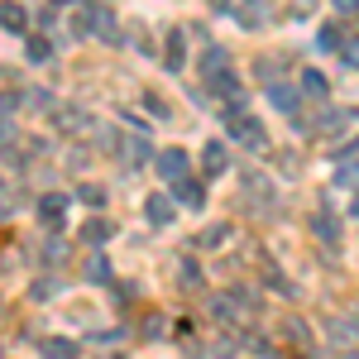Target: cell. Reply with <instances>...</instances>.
Instances as JSON below:
<instances>
[{
    "instance_id": "obj_9",
    "label": "cell",
    "mask_w": 359,
    "mask_h": 359,
    "mask_svg": "<svg viewBox=\"0 0 359 359\" xmlns=\"http://www.w3.org/2000/svg\"><path fill=\"white\" fill-rule=\"evenodd\" d=\"M225 168H230V154H225V139H211V144L201 149V172H206V177H221Z\"/></svg>"
},
{
    "instance_id": "obj_8",
    "label": "cell",
    "mask_w": 359,
    "mask_h": 359,
    "mask_svg": "<svg viewBox=\"0 0 359 359\" xmlns=\"http://www.w3.org/2000/svg\"><path fill=\"white\" fill-rule=\"evenodd\" d=\"M206 86L216 91V101H225V106H235V111L245 106V86H240L235 72H225V77H216V82H206Z\"/></svg>"
},
{
    "instance_id": "obj_14",
    "label": "cell",
    "mask_w": 359,
    "mask_h": 359,
    "mask_svg": "<svg viewBox=\"0 0 359 359\" xmlns=\"http://www.w3.org/2000/svg\"><path fill=\"white\" fill-rule=\"evenodd\" d=\"M29 25V10L20 0H0V29H10V34H25Z\"/></svg>"
},
{
    "instance_id": "obj_17",
    "label": "cell",
    "mask_w": 359,
    "mask_h": 359,
    "mask_svg": "<svg viewBox=\"0 0 359 359\" xmlns=\"http://www.w3.org/2000/svg\"><path fill=\"white\" fill-rule=\"evenodd\" d=\"M91 34L106 39V43H120V25H115V15L106 10V5H96V25H91Z\"/></svg>"
},
{
    "instance_id": "obj_24",
    "label": "cell",
    "mask_w": 359,
    "mask_h": 359,
    "mask_svg": "<svg viewBox=\"0 0 359 359\" xmlns=\"http://www.w3.org/2000/svg\"><path fill=\"white\" fill-rule=\"evenodd\" d=\"M86 283H111V264H106V254H91V259H86Z\"/></svg>"
},
{
    "instance_id": "obj_42",
    "label": "cell",
    "mask_w": 359,
    "mask_h": 359,
    "mask_svg": "<svg viewBox=\"0 0 359 359\" xmlns=\"http://www.w3.org/2000/svg\"><path fill=\"white\" fill-rule=\"evenodd\" d=\"M48 5H77V0H48Z\"/></svg>"
},
{
    "instance_id": "obj_39",
    "label": "cell",
    "mask_w": 359,
    "mask_h": 359,
    "mask_svg": "<svg viewBox=\"0 0 359 359\" xmlns=\"http://www.w3.org/2000/svg\"><path fill=\"white\" fill-rule=\"evenodd\" d=\"M10 139H15V125H10V120H0V144H10Z\"/></svg>"
},
{
    "instance_id": "obj_34",
    "label": "cell",
    "mask_w": 359,
    "mask_h": 359,
    "mask_svg": "<svg viewBox=\"0 0 359 359\" xmlns=\"http://www.w3.org/2000/svg\"><path fill=\"white\" fill-rule=\"evenodd\" d=\"M144 335H149V340H163V335H168V321H163V316H149V321H144Z\"/></svg>"
},
{
    "instance_id": "obj_26",
    "label": "cell",
    "mask_w": 359,
    "mask_h": 359,
    "mask_svg": "<svg viewBox=\"0 0 359 359\" xmlns=\"http://www.w3.org/2000/svg\"><path fill=\"white\" fill-rule=\"evenodd\" d=\"M77 201H86V206H106V187H101V182H82V187H77Z\"/></svg>"
},
{
    "instance_id": "obj_41",
    "label": "cell",
    "mask_w": 359,
    "mask_h": 359,
    "mask_svg": "<svg viewBox=\"0 0 359 359\" xmlns=\"http://www.w3.org/2000/svg\"><path fill=\"white\" fill-rule=\"evenodd\" d=\"M350 216H355V221H359V196H355V206H350Z\"/></svg>"
},
{
    "instance_id": "obj_2",
    "label": "cell",
    "mask_w": 359,
    "mask_h": 359,
    "mask_svg": "<svg viewBox=\"0 0 359 359\" xmlns=\"http://www.w3.org/2000/svg\"><path fill=\"white\" fill-rule=\"evenodd\" d=\"M154 172L168 177V182L187 177V149H158V154H154Z\"/></svg>"
},
{
    "instance_id": "obj_1",
    "label": "cell",
    "mask_w": 359,
    "mask_h": 359,
    "mask_svg": "<svg viewBox=\"0 0 359 359\" xmlns=\"http://www.w3.org/2000/svg\"><path fill=\"white\" fill-rule=\"evenodd\" d=\"M225 130H230V139H235V144H245V149H254V154H264V149H269V135H264V125H259L254 115H245V111L230 115V125H225Z\"/></svg>"
},
{
    "instance_id": "obj_27",
    "label": "cell",
    "mask_w": 359,
    "mask_h": 359,
    "mask_svg": "<svg viewBox=\"0 0 359 359\" xmlns=\"http://www.w3.org/2000/svg\"><path fill=\"white\" fill-rule=\"evenodd\" d=\"M264 283H269V287H273L278 297H297V287H292V283H287V278L278 273V269H269V273H264Z\"/></svg>"
},
{
    "instance_id": "obj_36",
    "label": "cell",
    "mask_w": 359,
    "mask_h": 359,
    "mask_svg": "<svg viewBox=\"0 0 359 359\" xmlns=\"http://www.w3.org/2000/svg\"><path fill=\"white\" fill-rule=\"evenodd\" d=\"M62 254H67V249H62V240H48V249H43V259H48V264H57Z\"/></svg>"
},
{
    "instance_id": "obj_38",
    "label": "cell",
    "mask_w": 359,
    "mask_h": 359,
    "mask_svg": "<svg viewBox=\"0 0 359 359\" xmlns=\"http://www.w3.org/2000/svg\"><path fill=\"white\" fill-rule=\"evenodd\" d=\"M335 10L340 15H359V0H335Z\"/></svg>"
},
{
    "instance_id": "obj_12",
    "label": "cell",
    "mask_w": 359,
    "mask_h": 359,
    "mask_svg": "<svg viewBox=\"0 0 359 359\" xmlns=\"http://www.w3.org/2000/svg\"><path fill=\"white\" fill-rule=\"evenodd\" d=\"M225 72H230V53L211 43V48L201 53V77H206V82H216V77H225Z\"/></svg>"
},
{
    "instance_id": "obj_19",
    "label": "cell",
    "mask_w": 359,
    "mask_h": 359,
    "mask_svg": "<svg viewBox=\"0 0 359 359\" xmlns=\"http://www.w3.org/2000/svg\"><path fill=\"white\" fill-rule=\"evenodd\" d=\"M235 15H240V25H245V29H264V25H269V15H273V10H269L264 0H249L245 10H235Z\"/></svg>"
},
{
    "instance_id": "obj_29",
    "label": "cell",
    "mask_w": 359,
    "mask_h": 359,
    "mask_svg": "<svg viewBox=\"0 0 359 359\" xmlns=\"http://www.w3.org/2000/svg\"><path fill=\"white\" fill-rule=\"evenodd\" d=\"M283 335H287V340H297V345H306V340H311V331H306L297 316H287V321H283Z\"/></svg>"
},
{
    "instance_id": "obj_18",
    "label": "cell",
    "mask_w": 359,
    "mask_h": 359,
    "mask_svg": "<svg viewBox=\"0 0 359 359\" xmlns=\"http://www.w3.org/2000/svg\"><path fill=\"white\" fill-rule=\"evenodd\" d=\"M311 235L326 240V245H335V240H340V221H335L331 211H316V216H311Z\"/></svg>"
},
{
    "instance_id": "obj_37",
    "label": "cell",
    "mask_w": 359,
    "mask_h": 359,
    "mask_svg": "<svg viewBox=\"0 0 359 359\" xmlns=\"http://www.w3.org/2000/svg\"><path fill=\"white\" fill-rule=\"evenodd\" d=\"M216 359H235V340H216V350H211Z\"/></svg>"
},
{
    "instance_id": "obj_22",
    "label": "cell",
    "mask_w": 359,
    "mask_h": 359,
    "mask_svg": "<svg viewBox=\"0 0 359 359\" xmlns=\"http://www.w3.org/2000/svg\"><path fill=\"white\" fill-rule=\"evenodd\" d=\"M57 292H62L57 278H34V283H29V297H34V302H48V297H57Z\"/></svg>"
},
{
    "instance_id": "obj_31",
    "label": "cell",
    "mask_w": 359,
    "mask_h": 359,
    "mask_svg": "<svg viewBox=\"0 0 359 359\" xmlns=\"http://www.w3.org/2000/svg\"><path fill=\"white\" fill-rule=\"evenodd\" d=\"M25 106H29V111H53V96L39 86V91H29V96H25Z\"/></svg>"
},
{
    "instance_id": "obj_13",
    "label": "cell",
    "mask_w": 359,
    "mask_h": 359,
    "mask_svg": "<svg viewBox=\"0 0 359 359\" xmlns=\"http://www.w3.org/2000/svg\"><path fill=\"white\" fill-rule=\"evenodd\" d=\"M39 355L43 359H77V340H67V335H43V340H39Z\"/></svg>"
},
{
    "instance_id": "obj_15",
    "label": "cell",
    "mask_w": 359,
    "mask_h": 359,
    "mask_svg": "<svg viewBox=\"0 0 359 359\" xmlns=\"http://www.w3.org/2000/svg\"><path fill=\"white\" fill-rule=\"evenodd\" d=\"M206 311H211V321H216V326H235V316H240V306H235V297H230V292L211 297V306H206Z\"/></svg>"
},
{
    "instance_id": "obj_3",
    "label": "cell",
    "mask_w": 359,
    "mask_h": 359,
    "mask_svg": "<svg viewBox=\"0 0 359 359\" xmlns=\"http://www.w3.org/2000/svg\"><path fill=\"white\" fill-rule=\"evenodd\" d=\"M172 201L187 206V211H201V206H206V182H196V177H177V182H172Z\"/></svg>"
},
{
    "instance_id": "obj_32",
    "label": "cell",
    "mask_w": 359,
    "mask_h": 359,
    "mask_svg": "<svg viewBox=\"0 0 359 359\" xmlns=\"http://www.w3.org/2000/svg\"><path fill=\"white\" fill-rule=\"evenodd\" d=\"M316 48H321V53L340 48V29H321V34H316Z\"/></svg>"
},
{
    "instance_id": "obj_21",
    "label": "cell",
    "mask_w": 359,
    "mask_h": 359,
    "mask_svg": "<svg viewBox=\"0 0 359 359\" xmlns=\"http://www.w3.org/2000/svg\"><path fill=\"white\" fill-rule=\"evenodd\" d=\"M230 240H235V230H230V225H211V230H201V240H196V245H201V249H225Z\"/></svg>"
},
{
    "instance_id": "obj_40",
    "label": "cell",
    "mask_w": 359,
    "mask_h": 359,
    "mask_svg": "<svg viewBox=\"0 0 359 359\" xmlns=\"http://www.w3.org/2000/svg\"><path fill=\"white\" fill-rule=\"evenodd\" d=\"M5 216H15V206H10V196H0V221H5Z\"/></svg>"
},
{
    "instance_id": "obj_20",
    "label": "cell",
    "mask_w": 359,
    "mask_h": 359,
    "mask_svg": "<svg viewBox=\"0 0 359 359\" xmlns=\"http://www.w3.org/2000/svg\"><path fill=\"white\" fill-rule=\"evenodd\" d=\"M53 120L62 125V130H67V135H77L82 125H91V115H86V111H72V106H57V111H53Z\"/></svg>"
},
{
    "instance_id": "obj_23",
    "label": "cell",
    "mask_w": 359,
    "mask_h": 359,
    "mask_svg": "<svg viewBox=\"0 0 359 359\" xmlns=\"http://www.w3.org/2000/svg\"><path fill=\"white\" fill-rule=\"evenodd\" d=\"M326 91H331V86H326V77H321V72H302V96L326 101Z\"/></svg>"
},
{
    "instance_id": "obj_43",
    "label": "cell",
    "mask_w": 359,
    "mask_h": 359,
    "mask_svg": "<svg viewBox=\"0 0 359 359\" xmlns=\"http://www.w3.org/2000/svg\"><path fill=\"white\" fill-rule=\"evenodd\" d=\"M345 359H359V350H350V355H345Z\"/></svg>"
},
{
    "instance_id": "obj_4",
    "label": "cell",
    "mask_w": 359,
    "mask_h": 359,
    "mask_svg": "<svg viewBox=\"0 0 359 359\" xmlns=\"http://www.w3.org/2000/svg\"><path fill=\"white\" fill-rule=\"evenodd\" d=\"M240 177H245V192H249V201H254V211H269V206H273V182L259 177L254 168H245Z\"/></svg>"
},
{
    "instance_id": "obj_10",
    "label": "cell",
    "mask_w": 359,
    "mask_h": 359,
    "mask_svg": "<svg viewBox=\"0 0 359 359\" xmlns=\"http://www.w3.org/2000/svg\"><path fill=\"white\" fill-rule=\"evenodd\" d=\"M62 216H67V196L62 192H43L39 196V221L43 225H62Z\"/></svg>"
},
{
    "instance_id": "obj_28",
    "label": "cell",
    "mask_w": 359,
    "mask_h": 359,
    "mask_svg": "<svg viewBox=\"0 0 359 359\" xmlns=\"http://www.w3.org/2000/svg\"><path fill=\"white\" fill-rule=\"evenodd\" d=\"M177 283H182V287H201V269H196L192 259H182V264H177Z\"/></svg>"
},
{
    "instance_id": "obj_16",
    "label": "cell",
    "mask_w": 359,
    "mask_h": 359,
    "mask_svg": "<svg viewBox=\"0 0 359 359\" xmlns=\"http://www.w3.org/2000/svg\"><path fill=\"white\" fill-rule=\"evenodd\" d=\"M77 235H82V245H96V249H101V245H106V240L115 235V225H111V221H101V216H91V221H86Z\"/></svg>"
},
{
    "instance_id": "obj_7",
    "label": "cell",
    "mask_w": 359,
    "mask_h": 359,
    "mask_svg": "<svg viewBox=\"0 0 359 359\" xmlns=\"http://www.w3.org/2000/svg\"><path fill=\"white\" fill-rule=\"evenodd\" d=\"M115 158L135 172V168H144L149 158H154V149H149V139H144V135H135V139H125V144H120V154H115Z\"/></svg>"
},
{
    "instance_id": "obj_33",
    "label": "cell",
    "mask_w": 359,
    "mask_h": 359,
    "mask_svg": "<svg viewBox=\"0 0 359 359\" xmlns=\"http://www.w3.org/2000/svg\"><path fill=\"white\" fill-rule=\"evenodd\" d=\"M340 57H345V62H350V67L359 72V34H355V39H345V43H340Z\"/></svg>"
},
{
    "instance_id": "obj_35",
    "label": "cell",
    "mask_w": 359,
    "mask_h": 359,
    "mask_svg": "<svg viewBox=\"0 0 359 359\" xmlns=\"http://www.w3.org/2000/svg\"><path fill=\"white\" fill-rule=\"evenodd\" d=\"M144 106L158 115V120H168V101H163V96H154V91H149V96H144Z\"/></svg>"
},
{
    "instance_id": "obj_45",
    "label": "cell",
    "mask_w": 359,
    "mask_h": 359,
    "mask_svg": "<svg viewBox=\"0 0 359 359\" xmlns=\"http://www.w3.org/2000/svg\"><path fill=\"white\" fill-rule=\"evenodd\" d=\"M0 359H5V350H0Z\"/></svg>"
},
{
    "instance_id": "obj_30",
    "label": "cell",
    "mask_w": 359,
    "mask_h": 359,
    "mask_svg": "<svg viewBox=\"0 0 359 359\" xmlns=\"http://www.w3.org/2000/svg\"><path fill=\"white\" fill-rule=\"evenodd\" d=\"M53 57V43L48 39H29V62H48Z\"/></svg>"
},
{
    "instance_id": "obj_11",
    "label": "cell",
    "mask_w": 359,
    "mask_h": 359,
    "mask_svg": "<svg viewBox=\"0 0 359 359\" xmlns=\"http://www.w3.org/2000/svg\"><path fill=\"white\" fill-rule=\"evenodd\" d=\"M264 96H269V106H278V111H287V115L297 111V86L278 82V77H273L269 86H264Z\"/></svg>"
},
{
    "instance_id": "obj_6",
    "label": "cell",
    "mask_w": 359,
    "mask_h": 359,
    "mask_svg": "<svg viewBox=\"0 0 359 359\" xmlns=\"http://www.w3.org/2000/svg\"><path fill=\"white\" fill-rule=\"evenodd\" d=\"M172 216H177V201H172V196H149V201H144V221L154 225V230L172 225Z\"/></svg>"
},
{
    "instance_id": "obj_44",
    "label": "cell",
    "mask_w": 359,
    "mask_h": 359,
    "mask_svg": "<svg viewBox=\"0 0 359 359\" xmlns=\"http://www.w3.org/2000/svg\"><path fill=\"white\" fill-rule=\"evenodd\" d=\"M106 359H120V355H106Z\"/></svg>"
},
{
    "instance_id": "obj_25",
    "label": "cell",
    "mask_w": 359,
    "mask_h": 359,
    "mask_svg": "<svg viewBox=\"0 0 359 359\" xmlns=\"http://www.w3.org/2000/svg\"><path fill=\"white\" fill-rule=\"evenodd\" d=\"M331 340H335V345H355L359 326H355V321H331Z\"/></svg>"
},
{
    "instance_id": "obj_5",
    "label": "cell",
    "mask_w": 359,
    "mask_h": 359,
    "mask_svg": "<svg viewBox=\"0 0 359 359\" xmlns=\"http://www.w3.org/2000/svg\"><path fill=\"white\" fill-rule=\"evenodd\" d=\"M182 62H187V29H168V39H163V67H168V72H182Z\"/></svg>"
}]
</instances>
